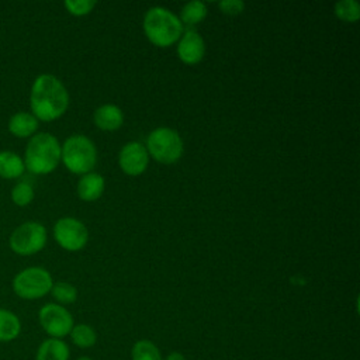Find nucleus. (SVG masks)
<instances>
[{
	"label": "nucleus",
	"mask_w": 360,
	"mask_h": 360,
	"mask_svg": "<svg viewBox=\"0 0 360 360\" xmlns=\"http://www.w3.org/2000/svg\"><path fill=\"white\" fill-rule=\"evenodd\" d=\"M24 166L34 174H48L60 162V143L49 132L32 135L24 152Z\"/></svg>",
	"instance_id": "f03ea898"
},
{
	"label": "nucleus",
	"mask_w": 360,
	"mask_h": 360,
	"mask_svg": "<svg viewBox=\"0 0 360 360\" xmlns=\"http://www.w3.org/2000/svg\"><path fill=\"white\" fill-rule=\"evenodd\" d=\"M145 148L148 150V155L165 165L177 162L184 150L183 139L180 138L179 132L167 127L153 129L148 135Z\"/></svg>",
	"instance_id": "39448f33"
},
{
	"label": "nucleus",
	"mask_w": 360,
	"mask_h": 360,
	"mask_svg": "<svg viewBox=\"0 0 360 360\" xmlns=\"http://www.w3.org/2000/svg\"><path fill=\"white\" fill-rule=\"evenodd\" d=\"M205 15H207V6L198 0L186 3L180 11V20L187 25L198 24L205 18Z\"/></svg>",
	"instance_id": "aec40b11"
},
{
	"label": "nucleus",
	"mask_w": 360,
	"mask_h": 360,
	"mask_svg": "<svg viewBox=\"0 0 360 360\" xmlns=\"http://www.w3.org/2000/svg\"><path fill=\"white\" fill-rule=\"evenodd\" d=\"M31 114L38 121L51 122L60 118L69 107V93L53 75L42 73L35 77L30 93Z\"/></svg>",
	"instance_id": "f257e3e1"
},
{
	"label": "nucleus",
	"mask_w": 360,
	"mask_h": 360,
	"mask_svg": "<svg viewBox=\"0 0 360 360\" xmlns=\"http://www.w3.org/2000/svg\"><path fill=\"white\" fill-rule=\"evenodd\" d=\"M38 321L48 338L63 339L68 336L75 325L72 314L56 302H49L41 307L38 312Z\"/></svg>",
	"instance_id": "6e6552de"
},
{
	"label": "nucleus",
	"mask_w": 360,
	"mask_h": 360,
	"mask_svg": "<svg viewBox=\"0 0 360 360\" xmlns=\"http://www.w3.org/2000/svg\"><path fill=\"white\" fill-rule=\"evenodd\" d=\"M46 229L37 221H27L18 225L8 238L10 249L20 256H31L44 249Z\"/></svg>",
	"instance_id": "0eeeda50"
},
{
	"label": "nucleus",
	"mask_w": 360,
	"mask_h": 360,
	"mask_svg": "<svg viewBox=\"0 0 360 360\" xmlns=\"http://www.w3.org/2000/svg\"><path fill=\"white\" fill-rule=\"evenodd\" d=\"M60 160L75 174L90 173L97 162V150L87 136L72 135L60 146Z\"/></svg>",
	"instance_id": "20e7f679"
},
{
	"label": "nucleus",
	"mask_w": 360,
	"mask_h": 360,
	"mask_svg": "<svg viewBox=\"0 0 360 360\" xmlns=\"http://www.w3.org/2000/svg\"><path fill=\"white\" fill-rule=\"evenodd\" d=\"M124 122V114L120 107L114 104L100 105L94 111V124L103 131H115Z\"/></svg>",
	"instance_id": "4468645a"
},
{
	"label": "nucleus",
	"mask_w": 360,
	"mask_h": 360,
	"mask_svg": "<svg viewBox=\"0 0 360 360\" xmlns=\"http://www.w3.org/2000/svg\"><path fill=\"white\" fill-rule=\"evenodd\" d=\"M63 6L72 15L82 17L89 14L94 8L96 1L94 0H66Z\"/></svg>",
	"instance_id": "b1692460"
},
{
	"label": "nucleus",
	"mask_w": 360,
	"mask_h": 360,
	"mask_svg": "<svg viewBox=\"0 0 360 360\" xmlns=\"http://www.w3.org/2000/svg\"><path fill=\"white\" fill-rule=\"evenodd\" d=\"M25 170L24 160L20 155L11 150L0 152V177L13 180L18 179Z\"/></svg>",
	"instance_id": "f3484780"
},
{
	"label": "nucleus",
	"mask_w": 360,
	"mask_h": 360,
	"mask_svg": "<svg viewBox=\"0 0 360 360\" xmlns=\"http://www.w3.org/2000/svg\"><path fill=\"white\" fill-rule=\"evenodd\" d=\"M118 163L121 170L128 176L142 174L149 163V155L146 148L141 142H128L122 146L118 155Z\"/></svg>",
	"instance_id": "9d476101"
},
{
	"label": "nucleus",
	"mask_w": 360,
	"mask_h": 360,
	"mask_svg": "<svg viewBox=\"0 0 360 360\" xmlns=\"http://www.w3.org/2000/svg\"><path fill=\"white\" fill-rule=\"evenodd\" d=\"M21 333V321L10 309L0 308V343L15 340Z\"/></svg>",
	"instance_id": "dca6fc26"
},
{
	"label": "nucleus",
	"mask_w": 360,
	"mask_h": 360,
	"mask_svg": "<svg viewBox=\"0 0 360 360\" xmlns=\"http://www.w3.org/2000/svg\"><path fill=\"white\" fill-rule=\"evenodd\" d=\"M335 15L346 22H354L360 18V4L356 0H340L333 6Z\"/></svg>",
	"instance_id": "412c9836"
},
{
	"label": "nucleus",
	"mask_w": 360,
	"mask_h": 360,
	"mask_svg": "<svg viewBox=\"0 0 360 360\" xmlns=\"http://www.w3.org/2000/svg\"><path fill=\"white\" fill-rule=\"evenodd\" d=\"M76 360H93V359L89 357V356H80V357H77Z\"/></svg>",
	"instance_id": "bb28decb"
},
{
	"label": "nucleus",
	"mask_w": 360,
	"mask_h": 360,
	"mask_svg": "<svg viewBox=\"0 0 360 360\" xmlns=\"http://www.w3.org/2000/svg\"><path fill=\"white\" fill-rule=\"evenodd\" d=\"M32 200H34V188L31 184L25 181H20L11 188V201L17 207H25Z\"/></svg>",
	"instance_id": "5701e85b"
},
{
	"label": "nucleus",
	"mask_w": 360,
	"mask_h": 360,
	"mask_svg": "<svg viewBox=\"0 0 360 360\" xmlns=\"http://www.w3.org/2000/svg\"><path fill=\"white\" fill-rule=\"evenodd\" d=\"M205 55V44L197 31H186L177 44V56L186 65H197Z\"/></svg>",
	"instance_id": "9b49d317"
},
{
	"label": "nucleus",
	"mask_w": 360,
	"mask_h": 360,
	"mask_svg": "<svg viewBox=\"0 0 360 360\" xmlns=\"http://www.w3.org/2000/svg\"><path fill=\"white\" fill-rule=\"evenodd\" d=\"M53 238L65 250L76 252L86 246L89 231L82 221L72 217H63L53 225Z\"/></svg>",
	"instance_id": "1a4fd4ad"
},
{
	"label": "nucleus",
	"mask_w": 360,
	"mask_h": 360,
	"mask_svg": "<svg viewBox=\"0 0 360 360\" xmlns=\"http://www.w3.org/2000/svg\"><path fill=\"white\" fill-rule=\"evenodd\" d=\"M132 360H163L160 349L149 339L136 340L131 349Z\"/></svg>",
	"instance_id": "6ab92c4d"
},
{
	"label": "nucleus",
	"mask_w": 360,
	"mask_h": 360,
	"mask_svg": "<svg viewBox=\"0 0 360 360\" xmlns=\"http://www.w3.org/2000/svg\"><path fill=\"white\" fill-rule=\"evenodd\" d=\"M51 294L55 298V301L59 305H66V304H73L77 298V290L73 284L68 281H58L53 283L51 288Z\"/></svg>",
	"instance_id": "4be33fe9"
},
{
	"label": "nucleus",
	"mask_w": 360,
	"mask_h": 360,
	"mask_svg": "<svg viewBox=\"0 0 360 360\" xmlns=\"http://www.w3.org/2000/svg\"><path fill=\"white\" fill-rule=\"evenodd\" d=\"M70 349L63 339L46 338L35 352V360H69Z\"/></svg>",
	"instance_id": "ddd939ff"
},
{
	"label": "nucleus",
	"mask_w": 360,
	"mask_h": 360,
	"mask_svg": "<svg viewBox=\"0 0 360 360\" xmlns=\"http://www.w3.org/2000/svg\"><path fill=\"white\" fill-rule=\"evenodd\" d=\"M104 177L98 173H86L80 177L77 183V195L80 200L91 202L101 197L104 193Z\"/></svg>",
	"instance_id": "f8f14e48"
},
{
	"label": "nucleus",
	"mask_w": 360,
	"mask_h": 360,
	"mask_svg": "<svg viewBox=\"0 0 360 360\" xmlns=\"http://www.w3.org/2000/svg\"><path fill=\"white\" fill-rule=\"evenodd\" d=\"M143 32L156 46L166 48L177 42L183 32L180 18L165 7H152L143 17Z\"/></svg>",
	"instance_id": "7ed1b4c3"
},
{
	"label": "nucleus",
	"mask_w": 360,
	"mask_h": 360,
	"mask_svg": "<svg viewBox=\"0 0 360 360\" xmlns=\"http://www.w3.org/2000/svg\"><path fill=\"white\" fill-rule=\"evenodd\" d=\"M69 336H70L72 343L80 349H90L97 342V333H96L94 328L87 323L73 325Z\"/></svg>",
	"instance_id": "a211bd4d"
},
{
	"label": "nucleus",
	"mask_w": 360,
	"mask_h": 360,
	"mask_svg": "<svg viewBox=\"0 0 360 360\" xmlns=\"http://www.w3.org/2000/svg\"><path fill=\"white\" fill-rule=\"evenodd\" d=\"M52 276L44 267L32 266L18 271L11 283L13 291L22 300H39L51 292Z\"/></svg>",
	"instance_id": "423d86ee"
},
{
	"label": "nucleus",
	"mask_w": 360,
	"mask_h": 360,
	"mask_svg": "<svg viewBox=\"0 0 360 360\" xmlns=\"http://www.w3.org/2000/svg\"><path fill=\"white\" fill-rule=\"evenodd\" d=\"M219 10L228 15H238L243 11L245 3L242 0H222L218 3Z\"/></svg>",
	"instance_id": "393cba45"
},
{
	"label": "nucleus",
	"mask_w": 360,
	"mask_h": 360,
	"mask_svg": "<svg viewBox=\"0 0 360 360\" xmlns=\"http://www.w3.org/2000/svg\"><path fill=\"white\" fill-rule=\"evenodd\" d=\"M38 129V120L27 111H18L8 120V131L17 138H31Z\"/></svg>",
	"instance_id": "2eb2a0df"
},
{
	"label": "nucleus",
	"mask_w": 360,
	"mask_h": 360,
	"mask_svg": "<svg viewBox=\"0 0 360 360\" xmlns=\"http://www.w3.org/2000/svg\"><path fill=\"white\" fill-rule=\"evenodd\" d=\"M163 360H186V357H184V354L180 353V352H172V353H169Z\"/></svg>",
	"instance_id": "a878e982"
}]
</instances>
